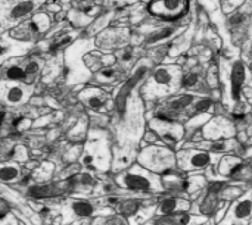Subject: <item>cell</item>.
Masks as SVG:
<instances>
[{"label": "cell", "instance_id": "obj_1", "mask_svg": "<svg viewBox=\"0 0 252 225\" xmlns=\"http://www.w3.org/2000/svg\"><path fill=\"white\" fill-rule=\"evenodd\" d=\"M115 183L130 192H152V190H158L162 192L164 186L159 180V177H157L155 174H152V171L142 168L139 165L131 167L130 169L124 171L123 174L117 175Z\"/></svg>", "mask_w": 252, "mask_h": 225}, {"label": "cell", "instance_id": "obj_2", "mask_svg": "<svg viewBox=\"0 0 252 225\" xmlns=\"http://www.w3.org/2000/svg\"><path fill=\"white\" fill-rule=\"evenodd\" d=\"M52 27V16L46 12H38L35 15L28 16L27 19L21 21L18 25L7 29V34L19 41H28L34 43L40 40Z\"/></svg>", "mask_w": 252, "mask_h": 225}, {"label": "cell", "instance_id": "obj_3", "mask_svg": "<svg viewBox=\"0 0 252 225\" xmlns=\"http://www.w3.org/2000/svg\"><path fill=\"white\" fill-rule=\"evenodd\" d=\"M182 84V74L177 66H161L158 68L148 84H145V96L149 99L154 96H165L174 93Z\"/></svg>", "mask_w": 252, "mask_h": 225}, {"label": "cell", "instance_id": "obj_4", "mask_svg": "<svg viewBox=\"0 0 252 225\" xmlns=\"http://www.w3.org/2000/svg\"><path fill=\"white\" fill-rule=\"evenodd\" d=\"M47 0H0V15L4 19L7 29H10L31 16Z\"/></svg>", "mask_w": 252, "mask_h": 225}, {"label": "cell", "instance_id": "obj_5", "mask_svg": "<svg viewBox=\"0 0 252 225\" xmlns=\"http://www.w3.org/2000/svg\"><path fill=\"white\" fill-rule=\"evenodd\" d=\"M34 93V84H25L22 81L0 80V106L3 108H22L31 100Z\"/></svg>", "mask_w": 252, "mask_h": 225}, {"label": "cell", "instance_id": "obj_6", "mask_svg": "<svg viewBox=\"0 0 252 225\" xmlns=\"http://www.w3.org/2000/svg\"><path fill=\"white\" fill-rule=\"evenodd\" d=\"M139 162L152 172H165L173 169L176 159L171 150L165 147L151 146L140 153Z\"/></svg>", "mask_w": 252, "mask_h": 225}, {"label": "cell", "instance_id": "obj_7", "mask_svg": "<svg viewBox=\"0 0 252 225\" xmlns=\"http://www.w3.org/2000/svg\"><path fill=\"white\" fill-rule=\"evenodd\" d=\"M68 192H72V180L71 177L65 178V180H56L53 183H37V184H32L27 189V196L31 197V199H37V200H41V199H55V197H59Z\"/></svg>", "mask_w": 252, "mask_h": 225}, {"label": "cell", "instance_id": "obj_8", "mask_svg": "<svg viewBox=\"0 0 252 225\" xmlns=\"http://www.w3.org/2000/svg\"><path fill=\"white\" fill-rule=\"evenodd\" d=\"M31 47H34V43L15 40L4 32L0 34V65L12 57L25 56Z\"/></svg>", "mask_w": 252, "mask_h": 225}, {"label": "cell", "instance_id": "obj_9", "mask_svg": "<svg viewBox=\"0 0 252 225\" xmlns=\"http://www.w3.org/2000/svg\"><path fill=\"white\" fill-rule=\"evenodd\" d=\"M179 165L183 171L204 169L213 162V156L204 150H183L179 153Z\"/></svg>", "mask_w": 252, "mask_h": 225}, {"label": "cell", "instance_id": "obj_10", "mask_svg": "<svg viewBox=\"0 0 252 225\" xmlns=\"http://www.w3.org/2000/svg\"><path fill=\"white\" fill-rule=\"evenodd\" d=\"M78 99L92 111L94 112H105L108 111L109 94L105 93L99 87H87L78 93Z\"/></svg>", "mask_w": 252, "mask_h": 225}, {"label": "cell", "instance_id": "obj_11", "mask_svg": "<svg viewBox=\"0 0 252 225\" xmlns=\"http://www.w3.org/2000/svg\"><path fill=\"white\" fill-rule=\"evenodd\" d=\"M185 0H154L149 4V12L155 16L174 19L180 16L185 9Z\"/></svg>", "mask_w": 252, "mask_h": 225}, {"label": "cell", "instance_id": "obj_12", "mask_svg": "<svg viewBox=\"0 0 252 225\" xmlns=\"http://www.w3.org/2000/svg\"><path fill=\"white\" fill-rule=\"evenodd\" d=\"M96 212V206L93 202L81 199V197H72L63 203L62 217H78V218H89L93 217Z\"/></svg>", "mask_w": 252, "mask_h": 225}, {"label": "cell", "instance_id": "obj_13", "mask_svg": "<svg viewBox=\"0 0 252 225\" xmlns=\"http://www.w3.org/2000/svg\"><path fill=\"white\" fill-rule=\"evenodd\" d=\"M25 169L21 162L7 159L0 162V184H16L21 183L25 177Z\"/></svg>", "mask_w": 252, "mask_h": 225}, {"label": "cell", "instance_id": "obj_14", "mask_svg": "<svg viewBox=\"0 0 252 225\" xmlns=\"http://www.w3.org/2000/svg\"><path fill=\"white\" fill-rule=\"evenodd\" d=\"M21 57L22 56L12 57V59L6 60L4 63H1L0 65V77L4 80L24 83L25 71H24V59H21Z\"/></svg>", "mask_w": 252, "mask_h": 225}, {"label": "cell", "instance_id": "obj_15", "mask_svg": "<svg viewBox=\"0 0 252 225\" xmlns=\"http://www.w3.org/2000/svg\"><path fill=\"white\" fill-rule=\"evenodd\" d=\"M146 71H148V66H140L137 71H136V74L134 75H131V78L120 88V91H118V96H117V99H115V106H117V109H118V112H123L124 111V108H126V102H127V97H128V94H130V91L133 90V87L139 83V80L146 74Z\"/></svg>", "mask_w": 252, "mask_h": 225}, {"label": "cell", "instance_id": "obj_16", "mask_svg": "<svg viewBox=\"0 0 252 225\" xmlns=\"http://www.w3.org/2000/svg\"><path fill=\"white\" fill-rule=\"evenodd\" d=\"M46 60H43L38 56H31V57H24V71H25V84H34L37 78L43 74Z\"/></svg>", "mask_w": 252, "mask_h": 225}, {"label": "cell", "instance_id": "obj_17", "mask_svg": "<svg viewBox=\"0 0 252 225\" xmlns=\"http://www.w3.org/2000/svg\"><path fill=\"white\" fill-rule=\"evenodd\" d=\"M252 214V195H247L245 197H242L241 200H238L232 209H230V215L233 220H230L232 223H242L245 221L248 217H251Z\"/></svg>", "mask_w": 252, "mask_h": 225}, {"label": "cell", "instance_id": "obj_18", "mask_svg": "<svg viewBox=\"0 0 252 225\" xmlns=\"http://www.w3.org/2000/svg\"><path fill=\"white\" fill-rule=\"evenodd\" d=\"M190 209V203L185 199H176V197H171V199H165L161 202L159 208L157 209V214L158 215H174V214H179V212H186Z\"/></svg>", "mask_w": 252, "mask_h": 225}, {"label": "cell", "instance_id": "obj_19", "mask_svg": "<svg viewBox=\"0 0 252 225\" xmlns=\"http://www.w3.org/2000/svg\"><path fill=\"white\" fill-rule=\"evenodd\" d=\"M53 172H55V165L50 161H46V162L40 164L37 168H32L31 178L35 183H46L52 178Z\"/></svg>", "mask_w": 252, "mask_h": 225}, {"label": "cell", "instance_id": "obj_20", "mask_svg": "<svg viewBox=\"0 0 252 225\" xmlns=\"http://www.w3.org/2000/svg\"><path fill=\"white\" fill-rule=\"evenodd\" d=\"M142 200L139 199H126V200H120L118 203V214L120 217H134L136 214H139L140 208H142Z\"/></svg>", "mask_w": 252, "mask_h": 225}, {"label": "cell", "instance_id": "obj_21", "mask_svg": "<svg viewBox=\"0 0 252 225\" xmlns=\"http://www.w3.org/2000/svg\"><path fill=\"white\" fill-rule=\"evenodd\" d=\"M244 78H245V69H244V66L241 63H236L235 68H233V72H232V93H233L235 99L239 97Z\"/></svg>", "mask_w": 252, "mask_h": 225}, {"label": "cell", "instance_id": "obj_22", "mask_svg": "<svg viewBox=\"0 0 252 225\" xmlns=\"http://www.w3.org/2000/svg\"><path fill=\"white\" fill-rule=\"evenodd\" d=\"M217 206H219V195H217V192L210 190L201 205V214L210 217L217 211Z\"/></svg>", "mask_w": 252, "mask_h": 225}, {"label": "cell", "instance_id": "obj_23", "mask_svg": "<svg viewBox=\"0 0 252 225\" xmlns=\"http://www.w3.org/2000/svg\"><path fill=\"white\" fill-rule=\"evenodd\" d=\"M7 159H12V161H16V162H21V164H27L30 161V156H28V149L24 146V144H13L9 152H7Z\"/></svg>", "mask_w": 252, "mask_h": 225}, {"label": "cell", "instance_id": "obj_24", "mask_svg": "<svg viewBox=\"0 0 252 225\" xmlns=\"http://www.w3.org/2000/svg\"><path fill=\"white\" fill-rule=\"evenodd\" d=\"M195 102V97L190 96V94H186V96H180L177 97L176 100L170 102L167 111L168 112H179V111H185L186 108H189L190 105H193Z\"/></svg>", "mask_w": 252, "mask_h": 225}, {"label": "cell", "instance_id": "obj_25", "mask_svg": "<svg viewBox=\"0 0 252 225\" xmlns=\"http://www.w3.org/2000/svg\"><path fill=\"white\" fill-rule=\"evenodd\" d=\"M174 32H176V28H174V27H165V28H162V29L154 32V34L146 40V43H148V44H155V43L164 41L165 38H170Z\"/></svg>", "mask_w": 252, "mask_h": 225}, {"label": "cell", "instance_id": "obj_26", "mask_svg": "<svg viewBox=\"0 0 252 225\" xmlns=\"http://www.w3.org/2000/svg\"><path fill=\"white\" fill-rule=\"evenodd\" d=\"M96 81L106 84V83H112L118 78V71L112 69V68H102L97 74H96Z\"/></svg>", "mask_w": 252, "mask_h": 225}, {"label": "cell", "instance_id": "obj_27", "mask_svg": "<svg viewBox=\"0 0 252 225\" xmlns=\"http://www.w3.org/2000/svg\"><path fill=\"white\" fill-rule=\"evenodd\" d=\"M199 83V74L198 72H189L182 78V85L185 88H193Z\"/></svg>", "mask_w": 252, "mask_h": 225}, {"label": "cell", "instance_id": "obj_28", "mask_svg": "<svg viewBox=\"0 0 252 225\" xmlns=\"http://www.w3.org/2000/svg\"><path fill=\"white\" fill-rule=\"evenodd\" d=\"M10 130H12V125H10V122L7 124V112L0 109V137L3 134H7V131H10Z\"/></svg>", "mask_w": 252, "mask_h": 225}, {"label": "cell", "instance_id": "obj_29", "mask_svg": "<svg viewBox=\"0 0 252 225\" xmlns=\"http://www.w3.org/2000/svg\"><path fill=\"white\" fill-rule=\"evenodd\" d=\"M239 195H242V190L239 187H229V189H226V190L221 192V199L230 200L233 197H238Z\"/></svg>", "mask_w": 252, "mask_h": 225}, {"label": "cell", "instance_id": "obj_30", "mask_svg": "<svg viewBox=\"0 0 252 225\" xmlns=\"http://www.w3.org/2000/svg\"><path fill=\"white\" fill-rule=\"evenodd\" d=\"M244 19H245V15L241 13V12H238V13H235V15L230 16L229 22H230L232 25H239L241 22H244Z\"/></svg>", "mask_w": 252, "mask_h": 225}, {"label": "cell", "instance_id": "obj_31", "mask_svg": "<svg viewBox=\"0 0 252 225\" xmlns=\"http://www.w3.org/2000/svg\"><path fill=\"white\" fill-rule=\"evenodd\" d=\"M211 108V102L210 100H201L198 105H196V111L198 112H204V111H207V109H210Z\"/></svg>", "mask_w": 252, "mask_h": 225}, {"label": "cell", "instance_id": "obj_32", "mask_svg": "<svg viewBox=\"0 0 252 225\" xmlns=\"http://www.w3.org/2000/svg\"><path fill=\"white\" fill-rule=\"evenodd\" d=\"M133 59V52L131 50H124L121 55V60L123 62H130Z\"/></svg>", "mask_w": 252, "mask_h": 225}, {"label": "cell", "instance_id": "obj_33", "mask_svg": "<svg viewBox=\"0 0 252 225\" xmlns=\"http://www.w3.org/2000/svg\"><path fill=\"white\" fill-rule=\"evenodd\" d=\"M6 31H7V25H6L4 19L1 18V15H0V34H3V32H6Z\"/></svg>", "mask_w": 252, "mask_h": 225}, {"label": "cell", "instance_id": "obj_34", "mask_svg": "<svg viewBox=\"0 0 252 225\" xmlns=\"http://www.w3.org/2000/svg\"><path fill=\"white\" fill-rule=\"evenodd\" d=\"M216 1H217V0H202V3H204V4H208V6L216 4Z\"/></svg>", "mask_w": 252, "mask_h": 225}, {"label": "cell", "instance_id": "obj_35", "mask_svg": "<svg viewBox=\"0 0 252 225\" xmlns=\"http://www.w3.org/2000/svg\"><path fill=\"white\" fill-rule=\"evenodd\" d=\"M1 155H4V156H6V153H4V152H1V150H0V156H1Z\"/></svg>", "mask_w": 252, "mask_h": 225}, {"label": "cell", "instance_id": "obj_36", "mask_svg": "<svg viewBox=\"0 0 252 225\" xmlns=\"http://www.w3.org/2000/svg\"><path fill=\"white\" fill-rule=\"evenodd\" d=\"M126 1H136V0H126Z\"/></svg>", "mask_w": 252, "mask_h": 225}]
</instances>
